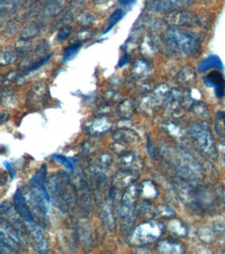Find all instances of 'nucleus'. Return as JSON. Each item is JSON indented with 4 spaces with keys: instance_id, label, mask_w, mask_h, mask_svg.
<instances>
[{
    "instance_id": "obj_6",
    "label": "nucleus",
    "mask_w": 225,
    "mask_h": 254,
    "mask_svg": "<svg viewBox=\"0 0 225 254\" xmlns=\"http://www.w3.org/2000/svg\"><path fill=\"white\" fill-rule=\"evenodd\" d=\"M67 0H48L46 5H45V13L46 14H56L57 12L61 9V7L66 4Z\"/></svg>"
},
{
    "instance_id": "obj_9",
    "label": "nucleus",
    "mask_w": 225,
    "mask_h": 254,
    "mask_svg": "<svg viewBox=\"0 0 225 254\" xmlns=\"http://www.w3.org/2000/svg\"><path fill=\"white\" fill-rule=\"evenodd\" d=\"M180 80H183L185 83L191 82L193 79H194V73L191 69H185L181 74L180 75Z\"/></svg>"
},
{
    "instance_id": "obj_14",
    "label": "nucleus",
    "mask_w": 225,
    "mask_h": 254,
    "mask_svg": "<svg viewBox=\"0 0 225 254\" xmlns=\"http://www.w3.org/2000/svg\"><path fill=\"white\" fill-rule=\"evenodd\" d=\"M134 0H120V2L123 4H130Z\"/></svg>"
},
{
    "instance_id": "obj_4",
    "label": "nucleus",
    "mask_w": 225,
    "mask_h": 254,
    "mask_svg": "<svg viewBox=\"0 0 225 254\" xmlns=\"http://www.w3.org/2000/svg\"><path fill=\"white\" fill-rule=\"evenodd\" d=\"M191 134L195 143L201 148L203 151L210 152L213 148V139L207 129L202 128L201 126H193L191 128Z\"/></svg>"
},
{
    "instance_id": "obj_3",
    "label": "nucleus",
    "mask_w": 225,
    "mask_h": 254,
    "mask_svg": "<svg viewBox=\"0 0 225 254\" xmlns=\"http://www.w3.org/2000/svg\"><path fill=\"white\" fill-rule=\"evenodd\" d=\"M167 23L173 27L196 26L199 23V18L192 10L183 8L170 13L167 18Z\"/></svg>"
},
{
    "instance_id": "obj_8",
    "label": "nucleus",
    "mask_w": 225,
    "mask_h": 254,
    "mask_svg": "<svg viewBox=\"0 0 225 254\" xmlns=\"http://www.w3.org/2000/svg\"><path fill=\"white\" fill-rule=\"evenodd\" d=\"M81 47V44H75L69 48H67L66 50H64V55H63V60L64 61H68V60H71L75 55L77 54L78 50L80 49Z\"/></svg>"
},
{
    "instance_id": "obj_11",
    "label": "nucleus",
    "mask_w": 225,
    "mask_h": 254,
    "mask_svg": "<svg viewBox=\"0 0 225 254\" xmlns=\"http://www.w3.org/2000/svg\"><path fill=\"white\" fill-rule=\"evenodd\" d=\"M122 16H123V13H122V10H116V12H114L112 15H111V17H110V19H109V22H110V27L109 28H111L116 22H119V21L121 20V18H122Z\"/></svg>"
},
{
    "instance_id": "obj_10",
    "label": "nucleus",
    "mask_w": 225,
    "mask_h": 254,
    "mask_svg": "<svg viewBox=\"0 0 225 254\" xmlns=\"http://www.w3.org/2000/svg\"><path fill=\"white\" fill-rule=\"evenodd\" d=\"M15 61V56L9 51H2L1 52V63L3 64H9Z\"/></svg>"
},
{
    "instance_id": "obj_15",
    "label": "nucleus",
    "mask_w": 225,
    "mask_h": 254,
    "mask_svg": "<svg viewBox=\"0 0 225 254\" xmlns=\"http://www.w3.org/2000/svg\"><path fill=\"white\" fill-rule=\"evenodd\" d=\"M4 165H5V166H6V168H7V169H8V170H9V172H10V174H12V177H13V176H14V171H13V170H12V168H10V166H9V164H8V163H5V164H4Z\"/></svg>"
},
{
    "instance_id": "obj_2",
    "label": "nucleus",
    "mask_w": 225,
    "mask_h": 254,
    "mask_svg": "<svg viewBox=\"0 0 225 254\" xmlns=\"http://www.w3.org/2000/svg\"><path fill=\"white\" fill-rule=\"evenodd\" d=\"M191 3L192 0H149L147 6L156 13L170 14L176 10L183 9Z\"/></svg>"
},
{
    "instance_id": "obj_13",
    "label": "nucleus",
    "mask_w": 225,
    "mask_h": 254,
    "mask_svg": "<svg viewBox=\"0 0 225 254\" xmlns=\"http://www.w3.org/2000/svg\"><path fill=\"white\" fill-rule=\"evenodd\" d=\"M54 160L57 161V162H60L61 164H64V166H66L67 168H69L70 170H72L73 169V164L68 160V158L66 157H62V156H54Z\"/></svg>"
},
{
    "instance_id": "obj_5",
    "label": "nucleus",
    "mask_w": 225,
    "mask_h": 254,
    "mask_svg": "<svg viewBox=\"0 0 225 254\" xmlns=\"http://www.w3.org/2000/svg\"><path fill=\"white\" fill-rule=\"evenodd\" d=\"M15 203H16V206H17V209L20 211V214L23 216V218L27 221V222H32V219H31V216L29 214V210L25 204V201L24 199L22 198V196H20L19 192L15 195Z\"/></svg>"
},
{
    "instance_id": "obj_7",
    "label": "nucleus",
    "mask_w": 225,
    "mask_h": 254,
    "mask_svg": "<svg viewBox=\"0 0 225 254\" xmlns=\"http://www.w3.org/2000/svg\"><path fill=\"white\" fill-rule=\"evenodd\" d=\"M19 1L20 0H1V15H3L4 12L7 13L15 8Z\"/></svg>"
},
{
    "instance_id": "obj_12",
    "label": "nucleus",
    "mask_w": 225,
    "mask_h": 254,
    "mask_svg": "<svg viewBox=\"0 0 225 254\" xmlns=\"http://www.w3.org/2000/svg\"><path fill=\"white\" fill-rule=\"evenodd\" d=\"M71 31H72V28L70 27V26H66V27H63L60 31H59V34H58V36H57V39L59 40V41H62V40H66L69 36H70V34H71Z\"/></svg>"
},
{
    "instance_id": "obj_1",
    "label": "nucleus",
    "mask_w": 225,
    "mask_h": 254,
    "mask_svg": "<svg viewBox=\"0 0 225 254\" xmlns=\"http://www.w3.org/2000/svg\"><path fill=\"white\" fill-rule=\"evenodd\" d=\"M167 36L173 43L186 55L195 54L199 47L198 38L190 31L180 28L171 27L167 31Z\"/></svg>"
}]
</instances>
